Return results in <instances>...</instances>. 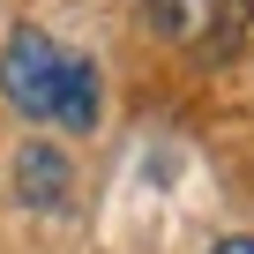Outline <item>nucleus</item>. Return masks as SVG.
Wrapping results in <instances>:
<instances>
[{
  "label": "nucleus",
  "mask_w": 254,
  "mask_h": 254,
  "mask_svg": "<svg viewBox=\"0 0 254 254\" xmlns=\"http://www.w3.org/2000/svg\"><path fill=\"white\" fill-rule=\"evenodd\" d=\"M0 97H8L23 120L60 127V135H97V120H105L97 60L67 53L60 38H45L30 23L8 30V45H0Z\"/></svg>",
  "instance_id": "1"
},
{
  "label": "nucleus",
  "mask_w": 254,
  "mask_h": 254,
  "mask_svg": "<svg viewBox=\"0 0 254 254\" xmlns=\"http://www.w3.org/2000/svg\"><path fill=\"white\" fill-rule=\"evenodd\" d=\"M67 187H75V165L60 142H23L15 150V194L23 209H67Z\"/></svg>",
  "instance_id": "2"
},
{
  "label": "nucleus",
  "mask_w": 254,
  "mask_h": 254,
  "mask_svg": "<svg viewBox=\"0 0 254 254\" xmlns=\"http://www.w3.org/2000/svg\"><path fill=\"white\" fill-rule=\"evenodd\" d=\"M150 15L165 38H202L209 30V0H150Z\"/></svg>",
  "instance_id": "3"
},
{
  "label": "nucleus",
  "mask_w": 254,
  "mask_h": 254,
  "mask_svg": "<svg viewBox=\"0 0 254 254\" xmlns=\"http://www.w3.org/2000/svg\"><path fill=\"white\" fill-rule=\"evenodd\" d=\"M209 254H254V232H224V239H217Z\"/></svg>",
  "instance_id": "4"
}]
</instances>
